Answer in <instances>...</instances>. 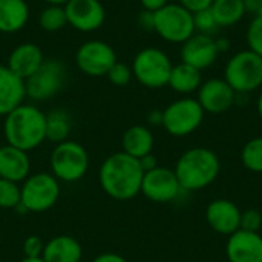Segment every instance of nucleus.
<instances>
[{
	"label": "nucleus",
	"mask_w": 262,
	"mask_h": 262,
	"mask_svg": "<svg viewBox=\"0 0 262 262\" xmlns=\"http://www.w3.org/2000/svg\"><path fill=\"white\" fill-rule=\"evenodd\" d=\"M92 262H127V259L117 253H103L98 255Z\"/></svg>",
	"instance_id": "ea45409f"
},
{
	"label": "nucleus",
	"mask_w": 262,
	"mask_h": 262,
	"mask_svg": "<svg viewBox=\"0 0 262 262\" xmlns=\"http://www.w3.org/2000/svg\"><path fill=\"white\" fill-rule=\"evenodd\" d=\"M147 123L150 126H163V111L154 109L147 115Z\"/></svg>",
	"instance_id": "a19ab883"
},
{
	"label": "nucleus",
	"mask_w": 262,
	"mask_h": 262,
	"mask_svg": "<svg viewBox=\"0 0 262 262\" xmlns=\"http://www.w3.org/2000/svg\"><path fill=\"white\" fill-rule=\"evenodd\" d=\"M21 262H45V259L40 256V258H25Z\"/></svg>",
	"instance_id": "a18cd8bd"
},
{
	"label": "nucleus",
	"mask_w": 262,
	"mask_h": 262,
	"mask_svg": "<svg viewBox=\"0 0 262 262\" xmlns=\"http://www.w3.org/2000/svg\"><path fill=\"white\" fill-rule=\"evenodd\" d=\"M201 84H203V72L183 61L172 68L167 83V86H170L172 91L181 95H190L193 92H198Z\"/></svg>",
	"instance_id": "b1692460"
},
{
	"label": "nucleus",
	"mask_w": 262,
	"mask_h": 262,
	"mask_svg": "<svg viewBox=\"0 0 262 262\" xmlns=\"http://www.w3.org/2000/svg\"><path fill=\"white\" fill-rule=\"evenodd\" d=\"M3 135L6 144L25 152L34 150L46 141V114L34 104L21 103L5 117Z\"/></svg>",
	"instance_id": "f03ea898"
},
{
	"label": "nucleus",
	"mask_w": 262,
	"mask_h": 262,
	"mask_svg": "<svg viewBox=\"0 0 262 262\" xmlns=\"http://www.w3.org/2000/svg\"><path fill=\"white\" fill-rule=\"evenodd\" d=\"M83 250L80 243L69 235L51 238L43 249L41 258L45 262H80Z\"/></svg>",
	"instance_id": "412c9836"
},
{
	"label": "nucleus",
	"mask_w": 262,
	"mask_h": 262,
	"mask_svg": "<svg viewBox=\"0 0 262 262\" xmlns=\"http://www.w3.org/2000/svg\"><path fill=\"white\" fill-rule=\"evenodd\" d=\"M20 200L21 192L18 183L0 178V209H17Z\"/></svg>",
	"instance_id": "c85d7f7f"
},
{
	"label": "nucleus",
	"mask_w": 262,
	"mask_h": 262,
	"mask_svg": "<svg viewBox=\"0 0 262 262\" xmlns=\"http://www.w3.org/2000/svg\"><path fill=\"white\" fill-rule=\"evenodd\" d=\"M144 170L140 160L121 152L109 155L100 167L98 181L106 195L117 201H129L141 193Z\"/></svg>",
	"instance_id": "f257e3e1"
},
{
	"label": "nucleus",
	"mask_w": 262,
	"mask_h": 262,
	"mask_svg": "<svg viewBox=\"0 0 262 262\" xmlns=\"http://www.w3.org/2000/svg\"><path fill=\"white\" fill-rule=\"evenodd\" d=\"M106 77L109 78V81H111L112 84L121 88V86H127V84L130 83L134 74H132V68H129V66L124 64V63L117 61V63L111 68V71L107 72Z\"/></svg>",
	"instance_id": "2f4dec72"
},
{
	"label": "nucleus",
	"mask_w": 262,
	"mask_h": 262,
	"mask_svg": "<svg viewBox=\"0 0 262 262\" xmlns=\"http://www.w3.org/2000/svg\"><path fill=\"white\" fill-rule=\"evenodd\" d=\"M215 43H216V48H218V52L220 54L227 52L230 49V41L226 37H216L215 38Z\"/></svg>",
	"instance_id": "79ce46f5"
},
{
	"label": "nucleus",
	"mask_w": 262,
	"mask_h": 262,
	"mask_svg": "<svg viewBox=\"0 0 262 262\" xmlns=\"http://www.w3.org/2000/svg\"><path fill=\"white\" fill-rule=\"evenodd\" d=\"M68 25L80 32H92L103 26L106 18L100 0H69L64 5Z\"/></svg>",
	"instance_id": "4468645a"
},
{
	"label": "nucleus",
	"mask_w": 262,
	"mask_h": 262,
	"mask_svg": "<svg viewBox=\"0 0 262 262\" xmlns=\"http://www.w3.org/2000/svg\"><path fill=\"white\" fill-rule=\"evenodd\" d=\"M183 187L172 169L155 167L149 172H144L141 183V193L152 203L166 204L178 200L183 193Z\"/></svg>",
	"instance_id": "f8f14e48"
},
{
	"label": "nucleus",
	"mask_w": 262,
	"mask_h": 262,
	"mask_svg": "<svg viewBox=\"0 0 262 262\" xmlns=\"http://www.w3.org/2000/svg\"><path fill=\"white\" fill-rule=\"evenodd\" d=\"M138 25L144 31H154V26H155V12L154 11L143 9L138 14Z\"/></svg>",
	"instance_id": "c9c22d12"
},
{
	"label": "nucleus",
	"mask_w": 262,
	"mask_h": 262,
	"mask_svg": "<svg viewBox=\"0 0 262 262\" xmlns=\"http://www.w3.org/2000/svg\"><path fill=\"white\" fill-rule=\"evenodd\" d=\"M29 6L25 0H0V32L12 34L26 26Z\"/></svg>",
	"instance_id": "5701e85b"
},
{
	"label": "nucleus",
	"mask_w": 262,
	"mask_h": 262,
	"mask_svg": "<svg viewBox=\"0 0 262 262\" xmlns=\"http://www.w3.org/2000/svg\"><path fill=\"white\" fill-rule=\"evenodd\" d=\"M170 57L160 48L141 49L132 61V74L135 80L149 89H161L167 86L172 72Z\"/></svg>",
	"instance_id": "423d86ee"
},
{
	"label": "nucleus",
	"mask_w": 262,
	"mask_h": 262,
	"mask_svg": "<svg viewBox=\"0 0 262 262\" xmlns=\"http://www.w3.org/2000/svg\"><path fill=\"white\" fill-rule=\"evenodd\" d=\"M25 97V81L6 64H0V117H6L11 111L20 106Z\"/></svg>",
	"instance_id": "aec40b11"
},
{
	"label": "nucleus",
	"mask_w": 262,
	"mask_h": 262,
	"mask_svg": "<svg viewBox=\"0 0 262 262\" xmlns=\"http://www.w3.org/2000/svg\"><path fill=\"white\" fill-rule=\"evenodd\" d=\"M213 0H180V5L184 6L187 11H190L192 14L195 12H200L203 9H207L210 8Z\"/></svg>",
	"instance_id": "f704fd0d"
},
{
	"label": "nucleus",
	"mask_w": 262,
	"mask_h": 262,
	"mask_svg": "<svg viewBox=\"0 0 262 262\" xmlns=\"http://www.w3.org/2000/svg\"><path fill=\"white\" fill-rule=\"evenodd\" d=\"M20 192H21L20 207L25 212L43 213L57 204L61 189H60V181L52 173L38 172L29 175L23 181Z\"/></svg>",
	"instance_id": "39448f33"
},
{
	"label": "nucleus",
	"mask_w": 262,
	"mask_h": 262,
	"mask_svg": "<svg viewBox=\"0 0 262 262\" xmlns=\"http://www.w3.org/2000/svg\"><path fill=\"white\" fill-rule=\"evenodd\" d=\"M193 23H195V32H198V34L213 37L220 31V25H218L210 8L203 9L200 12H195L193 14Z\"/></svg>",
	"instance_id": "c756f323"
},
{
	"label": "nucleus",
	"mask_w": 262,
	"mask_h": 262,
	"mask_svg": "<svg viewBox=\"0 0 262 262\" xmlns=\"http://www.w3.org/2000/svg\"><path fill=\"white\" fill-rule=\"evenodd\" d=\"M140 164L144 172H149V170L158 167V160L154 154H149V155H144L143 158H140Z\"/></svg>",
	"instance_id": "4c0bfd02"
},
{
	"label": "nucleus",
	"mask_w": 262,
	"mask_h": 262,
	"mask_svg": "<svg viewBox=\"0 0 262 262\" xmlns=\"http://www.w3.org/2000/svg\"><path fill=\"white\" fill-rule=\"evenodd\" d=\"M236 92L224 78H209L203 81L196 92V100L206 114L220 115L232 109L236 101Z\"/></svg>",
	"instance_id": "ddd939ff"
},
{
	"label": "nucleus",
	"mask_w": 262,
	"mask_h": 262,
	"mask_svg": "<svg viewBox=\"0 0 262 262\" xmlns=\"http://www.w3.org/2000/svg\"><path fill=\"white\" fill-rule=\"evenodd\" d=\"M68 69L63 61L57 58H45L43 64L25 80L26 97L34 101H46L63 89Z\"/></svg>",
	"instance_id": "9d476101"
},
{
	"label": "nucleus",
	"mask_w": 262,
	"mask_h": 262,
	"mask_svg": "<svg viewBox=\"0 0 262 262\" xmlns=\"http://www.w3.org/2000/svg\"><path fill=\"white\" fill-rule=\"evenodd\" d=\"M38 25L46 32H55V31L63 29L68 25L64 6L48 5L38 15Z\"/></svg>",
	"instance_id": "bb28decb"
},
{
	"label": "nucleus",
	"mask_w": 262,
	"mask_h": 262,
	"mask_svg": "<svg viewBox=\"0 0 262 262\" xmlns=\"http://www.w3.org/2000/svg\"><path fill=\"white\" fill-rule=\"evenodd\" d=\"M206 221L209 227L224 236H230L236 230H239L241 223V210L230 200H215L206 209Z\"/></svg>",
	"instance_id": "f3484780"
},
{
	"label": "nucleus",
	"mask_w": 262,
	"mask_h": 262,
	"mask_svg": "<svg viewBox=\"0 0 262 262\" xmlns=\"http://www.w3.org/2000/svg\"><path fill=\"white\" fill-rule=\"evenodd\" d=\"M173 172L184 192H200L216 181L221 161L212 149L192 147L178 158Z\"/></svg>",
	"instance_id": "7ed1b4c3"
},
{
	"label": "nucleus",
	"mask_w": 262,
	"mask_h": 262,
	"mask_svg": "<svg viewBox=\"0 0 262 262\" xmlns=\"http://www.w3.org/2000/svg\"><path fill=\"white\" fill-rule=\"evenodd\" d=\"M45 249V243L41 241L40 236L31 235L25 239L23 243V253L25 258H40Z\"/></svg>",
	"instance_id": "72a5a7b5"
},
{
	"label": "nucleus",
	"mask_w": 262,
	"mask_h": 262,
	"mask_svg": "<svg viewBox=\"0 0 262 262\" xmlns=\"http://www.w3.org/2000/svg\"><path fill=\"white\" fill-rule=\"evenodd\" d=\"M256 112H258L259 118L262 120V91L261 94H259V97H258V100H256Z\"/></svg>",
	"instance_id": "37998d69"
},
{
	"label": "nucleus",
	"mask_w": 262,
	"mask_h": 262,
	"mask_svg": "<svg viewBox=\"0 0 262 262\" xmlns=\"http://www.w3.org/2000/svg\"><path fill=\"white\" fill-rule=\"evenodd\" d=\"M117 61V52L103 40H88L75 52L77 68L89 77L107 75Z\"/></svg>",
	"instance_id": "9b49d317"
},
{
	"label": "nucleus",
	"mask_w": 262,
	"mask_h": 262,
	"mask_svg": "<svg viewBox=\"0 0 262 262\" xmlns=\"http://www.w3.org/2000/svg\"><path fill=\"white\" fill-rule=\"evenodd\" d=\"M210 9L220 28H232L238 25L246 15L243 0H213Z\"/></svg>",
	"instance_id": "a878e982"
},
{
	"label": "nucleus",
	"mask_w": 262,
	"mask_h": 262,
	"mask_svg": "<svg viewBox=\"0 0 262 262\" xmlns=\"http://www.w3.org/2000/svg\"><path fill=\"white\" fill-rule=\"evenodd\" d=\"M206 112L196 98L183 97L172 101L163 111V127L172 137H187L198 130Z\"/></svg>",
	"instance_id": "1a4fd4ad"
},
{
	"label": "nucleus",
	"mask_w": 262,
	"mask_h": 262,
	"mask_svg": "<svg viewBox=\"0 0 262 262\" xmlns=\"http://www.w3.org/2000/svg\"><path fill=\"white\" fill-rule=\"evenodd\" d=\"M154 31L167 43L183 45L195 34L193 14L180 3H167L155 11Z\"/></svg>",
	"instance_id": "6e6552de"
},
{
	"label": "nucleus",
	"mask_w": 262,
	"mask_h": 262,
	"mask_svg": "<svg viewBox=\"0 0 262 262\" xmlns=\"http://www.w3.org/2000/svg\"><path fill=\"white\" fill-rule=\"evenodd\" d=\"M262 227V215L258 209H247L241 212L239 229L247 232H259Z\"/></svg>",
	"instance_id": "473e14b6"
},
{
	"label": "nucleus",
	"mask_w": 262,
	"mask_h": 262,
	"mask_svg": "<svg viewBox=\"0 0 262 262\" xmlns=\"http://www.w3.org/2000/svg\"><path fill=\"white\" fill-rule=\"evenodd\" d=\"M43 61H45V55L40 46L26 41V43H20L12 49L6 66L25 81L43 64Z\"/></svg>",
	"instance_id": "a211bd4d"
},
{
	"label": "nucleus",
	"mask_w": 262,
	"mask_h": 262,
	"mask_svg": "<svg viewBox=\"0 0 262 262\" xmlns=\"http://www.w3.org/2000/svg\"><path fill=\"white\" fill-rule=\"evenodd\" d=\"M241 163L247 170L262 173V137L252 138L244 144L241 150Z\"/></svg>",
	"instance_id": "cd10ccee"
},
{
	"label": "nucleus",
	"mask_w": 262,
	"mask_h": 262,
	"mask_svg": "<svg viewBox=\"0 0 262 262\" xmlns=\"http://www.w3.org/2000/svg\"><path fill=\"white\" fill-rule=\"evenodd\" d=\"M49 164L52 175L58 181L75 183L86 175L89 169V155L80 143L66 140L55 144Z\"/></svg>",
	"instance_id": "0eeeda50"
},
{
	"label": "nucleus",
	"mask_w": 262,
	"mask_h": 262,
	"mask_svg": "<svg viewBox=\"0 0 262 262\" xmlns=\"http://www.w3.org/2000/svg\"><path fill=\"white\" fill-rule=\"evenodd\" d=\"M224 80L238 95H247L262 88V57L250 49L233 54L224 68Z\"/></svg>",
	"instance_id": "20e7f679"
},
{
	"label": "nucleus",
	"mask_w": 262,
	"mask_h": 262,
	"mask_svg": "<svg viewBox=\"0 0 262 262\" xmlns=\"http://www.w3.org/2000/svg\"><path fill=\"white\" fill-rule=\"evenodd\" d=\"M31 160L28 152L11 144L0 146V178L21 183L29 177Z\"/></svg>",
	"instance_id": "6ab92c4d"
},
{
	"label": "nucleus",
	"mask_w": 262,
	"mask_h": 262,
	"mask_svg": "<svg viewBox=\"0 0 262 262\" xmlns=\"http://www.w3.org/2000/svg\"><path fill=\"white\" fill-rule=\"evenodd\" d=\"M143 9H147V11H158L160 8L166 6L167 3H170V0H140Z\"/></svg>",
	"instance_id": "58836bf2"
},
{
	"label": "nucleus",
	"mask_w": 262,
	"mask_h": 262,
	"mask_svg": "<svg viewBox=\"0 0 262 262\" xmlns=\"http://www.w3.org/2000/svg\"><path fill=\"white\" fill-rule=\"evenodd\" d=\"M180 55L183 63L193 66L203 72L204 69H209L216 61L220 52L215 43V37L195 32L190 38H187L181 45Z\"/></svg>",
	"instance_id": "2eb2a0df"
},
{
	"label": "nucleus",
	"mask_w": 262,
	"mask_h": 262,
	"mask_svg": "<svg viewBox=\"0 0 262 262\" xmlns=\"http://www.w3.org/2000/svg\"><path fill=\"white\" fill-rule=\"evenodd\" d=\"M243 5H244L246 14H250L253 17L262 12V0H243Z\"/></svg>",
	"instance_id": "e433bc0d"
},
{
	"label": "nucleus",
	"mask_w": 262,
	"mask_h": 262,
	"mask_svg": "<svg viewBox=\"0 0 262 262\" xmlns=\"http://www.w3.org/2000/svg\"><path fill=\"white\" fill-rule=\"evenodd\" d=\"M246 40H247L249 49L262 57V12L255 15L250 25L247 26Z\"/></svg>",
	"instance_id": "7c9ffc66"
},
{
	"label": "nucleus",
	"mask_w": 262,
	"mask_h": 262,
	"mask_svg": "<svg viewBox=\"0 0 262 262\" xmlns=\"http://www.w3.org/2000/svg\"><path fill=\"white\" fill-rule=\"evenodd\" d=\"M48 5H60V6H64L69 0H45Z\"/></svg>",
	"instance_id": "c03bdc74"
},
{
	"label": "nucleus",
	"mask_w": 262,
	"mask_h": 262,
	"mask_svg": "<svg viewBox=\"0 0 262 262\" xmlns=\"http://www.w3.org/2000/svg\"><path fill=\"white\" fill-rule=\"evenodd\" d=\"M154 144H155V140H154L152 130L141 124H135L126 129L121 138L123 152L137 160L143 158L144 155L152 154Z\"/></svg>",
	"instance_id": "4be33fe9"
},
{
	"label": "nucleus",
	"mask_w": 262,
	"mask_h": 262,
	"mask_svg": "<svg viewBox=\"0 0 262 262\" xmlns=\"http://www.w3.org/2000/svg\"><path fill=\"white\" fill-rule=\"evenodd\" d=\"M226 256L229 262H262V236L259 232L239 229L227 236Z\"/></svg>",
	"instance_id": "dca6fc26"
},
{
	"label": "nucleus",
	"mask_w": 262,
	"mask_h": 262,
	"mask_svg": "<svg viewBox=\"0 0 262 262\" xmlns=\"http://www.w3.org/2000/svg\"><path fill=\"white\" fill-rule=\"evenodd\" d=\"M72 130V118L66 109L57 107L46 114V140L51 143H63Z\"/></svg>",
	"instance_id": "393cba45"
}]
</instances>
